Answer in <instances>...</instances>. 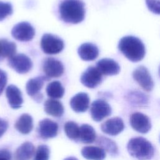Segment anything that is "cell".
<instances>
[{"mask_svg":"<svg viewBox=\"0 0 160 160\" xmlns=\"http://www.w3.org/2000/svg\"><path fill=\"white\" fill-rule=\"evenodd\" d=\"M90 99L88 94L79 92L74 95L70 100L71 109L76 112H84L89 106Z\"/></svg>","mask_w":160,"mask_h":160,"instance_id":"16","label":"cell"},{"mask_svg":"<svg viewBox=\"0 0 160 160\" xmlns=\"http://www.w3.org/2000/svg\"><path fill=\"white\" fill-rule=\"evenodd\" d=\"M64 132L68 138L71 140H79V127L74 121H68L64 124Z\"/></svg>","mask_w":160,"mask_h":160,"instance_id":"28","label":"cell"},{"mask_svg":"<svg viewBox=\"0 0 160 160\" xmlns=\"http://www.w3.org/2000/svg\"><path fill=\"white\" fill-rule=\"evenodd\" d=\"M58 132V125L49 119H44L39 121L38 125L39 136L43 139L54 138Z\"/></svg>","mask_w":160,"mask_h":160,"instance_id":"13","label":"cell"},{"mask_svg":"<svg viewBox=\"0 0 160 160\" xmlns=\"http://www.w3.org/2000/svg\"><path fill=\"white\" fill-rule=\"evenodd\" d=\"M126 101L133 106H146L148 104V96L139 91L134 90L128 92L126 95Z\"/></svg>","mask_w":160,"mask_h":160,"instance_id":"19","label":"cell"},{"mask_svg":"<svg viewBox=\"0 0 160 160\" xmlns=\"http://www.w3.org/2000/svg\"><path fill=\"white\" fill-rule=\"evenodd\" d=\"M44 109L48 114L56 118L61 117L64 112L62 104L59 101L54 99L46 100L44 104Z\"/></svg>","mask_w":160,"mask_h":160,"instance_id":"20","label":"cell"},{"mask_svg":"<svg viewBox=\"0 0 160 160\" xmlns=\"http://www.w3.org/2000/svg\"><path fill=\"white\" fill-rule=\"evenodd\" d=\"M8 128V122L0 118V138L4 134Z\"/></svg>","mask_w":160,"mask_h":160,"instance_id":"34","label":"cell"},{"mask_svg":"<svg viewBox=\"0 0 160 160\" xmlns=\"http://www.w3.org/2000/svg\"><path fill=\"white\" fill-rule=\"evenodd\" d=\"M78 53L81 59L83 61H90L98 58L99 49L95 44L90 42H85L79 47Z\"/></svg>","mask_w":160,"mask_h":160,"instance_id":"18","label":"cell"},{"mask_svg":"<svg viewBox=\"0 0 160 160\" xmlns=\"http://www.w3.org/2000/svg\"><path fill=\"white\" fill-rule=\"evenodd\" d=\"M15 128L23 134H29L33 128V119L29 114H22L15 123Z\"/></svg>","mask_w":160,"mask_h":160,"instance_id":"22","label":"cell"},{"mask_svg":"<svg viewBox=\"0 0 160 160\" xmlns=\"http://www.w3.org/2000/svg\"><path fill=\"white\" fill-rule=\"evenodd\" d=\"M96 68L102 75L114 76L119 74L120 66L114 60L110 58H103L96 63Z\"/></svg>","mask_w":160,"mask_h":160,"instance_id":"15","label":"cell"},{"mask_svg":"<svg viewBox=\"0 0 160 160\" xmlns=\"http://www.w3.org/2000/svg\"><path fill=\"white\" fill-rule=\"evenodd\" d=\"M64 42L59 37L51 34H44L41 39V48L47 54L59 53L64 49Z\"/></svg>","mask_w":160,"mask_h":160,"instance_id":"4","label":"cell"},{"mask_svg":"<svg viewBox=\"0 0 160 160\" xmlns=\"http://www.w3.org/2000/svg\"><path fill=\"white\" fill-rule=\"evenodd\" d=\"M12 6L11 3L0 1V21L12 14Z\"/></svg>","mask_w":160,"mask_h":160,"instance_id":"30","label":"cell"},{"mask_svg":"<svg viewBox=\"0 0 160 160\" xmlns=\"http://www.w3.org/2000/svg\"><path fill=\"white\" fill-rule=\"evenodd\" d=\"M8 65L19 74L29 72L32 66L31 59L24 54H18L8 59Z\"/></svg>","mask_w":160,"mask_h":160,"instance_id":"6","label":"cell"},{"mask_svg":"<svg viewBox=\"0 0 160 160\" xmlns=\"http://www.w3.org/2000/svg\"><path fill=\"white\" fill-rule=\"evenodd\" d=\"M129 122L133 129L142 134L147 133L151 128L149 118L146 115L139 112L132 113L130 117Z\"/></svg>","mask_w":160,"mask_h":160,"instance_id":"10","label":"cell"},{"mask_svg":"<svg viewBox=\"0 0 160 160\" xmlns=\"http://www.w3.org/2000/svg\"><path fill=\"white\" fill-rule=\"evenodd\" d=\"M46 93L51 99H60L64 96V89L59 81H54L47 86Z\"/></svg>","mask_w":160,"mask_h":160,"instance_id":"27","label":"cell"},{"mask_svg":"<svg viewBox=\"0 0 160 160\" xmlns=\"http://www.w3.org/2000/svg\"><path fill=\"white\" fill-rule=\"evenodd\" d=\"M59 12L64 22L78 24L85 17L84 3L81 0H63L59 4Z\"/></svg>","mask_w":160,"mask_h":160,"instance_id":"2","label":"cell"},{"mask_svg":"<svg viewBox=\"0 0 160 160\" xmlns=\"http://www.w3.org/2000/svg\"><path fill=\"white\" fill-rule=\"evenodd\" d=\"M129 154L138 160H149L154 155V148L152 144L142 137L131 138L127 145Z\"/></svg>","mask_w":160,"mask_h":160,"instance_id":"3","label":"cell"},{"mask_svg":"<svg viewBox=\"0 0 160 160\" xmlns=\"http://www.w3.org/2000/svg\"><path fill=\"white\" fill-rule=\"evenodd\" d=\"M11 154L8 149H0V160H11Z\"/></svg>","mask_w":160,"mask_h":160,"instance_id":"33","label":"cell"},{"mask_svg":"<svg viewBox=\"0 0 160 160\" xmlns=\"http://www.w3.org/2000/svg\"><path fill=\"white\" fill-rule=\"evenodd\" d=\"M42 69L46 76L48 78L60 77L64 72L63 64L53 58H48L44 59Z\"/></svg>","mask_w":160,"mask_h":160,"instance_id":"12","label":"cell"},{"mask_svg":"<svg viewBox=\"0 0 160 160\" xmlns=\"http://www.w3.org/2000/svg\"><path fill=\"white\" fill-rule=\"evenodd\" d=\"M35 152V148L31 142H24L16 149L14 154L16 160H29Z\"/></svg>","mask_w":160,"mask_h":160,"instance_id":"23","label":"cell"},{"mask_svg":"<svg viewBox=\"0 0 160 160\" xmlns=\"http://www.w3.org/2000/svg\"><path fill=\"white\" fill-rule=\"evenodd\" d=\"M110 105L104 100L97 99L92 102L90 108L91 118L96 122L101 121L111 114Z\"/></svg>","mask_w":160,"mask_h":160,"instance_id":"8","label":"cell"},{"mask_svg":"<svg viewBox=\"0 0 160 160\" xmlns=\"http://www.w3.org/2000/svg\"><path fill=\"white\" fill-rule=\"evenodd\" d=\"M96 139L94 129L89 124H83L79 127V140L84 144H91Z\"/></svg>","mask_w":160,"mask_h":160,"instance_id":"24","label":"cell"},{"mask_svg":"<svg viewBox=\"0 0 160 160\" xmlns=\"http://www.w3.org/2000/svg\"><path fill=\"white\" fill-rule=\"evenodd\" d=\"M11 34L14 39L19 41H31L35 35L33 26L28 22H21L16 24L11 30Z\"/></svg>","mask_w":160,"mask_h":160,"instance_id":"5","label":"cell"},{"mask_svg":"<svg viewBox=\"0 0 160 160\" xmlns=\"http://www.w3.org/2000/svg\"><path fill=\"white\" fill-rule=\"evenodd\" d=\"M118 49L128 59L134 62L141 61L146 54L144 44L133 36L122 37L118 43Z\"/></svg>","mask_w":160,"mask_h":160,"instance_id":"1","label":"cell"},{"mask_svg":"<svg viewBox=\"0 0 160 160\" xmlns=\"http://www.w3.org/2000/svg\"><path fill=\"white\" fill-rule=\"evenodd\" d=\"M16 45L14 42L6 39H0V61L8 58V59L16 54Z\"/></svg>","mask_w":160,"mask_h":160,"instance_id":"25","label":"cell"},{"mask_svg":"<svg viewBox=\"0 0 160 160\" xmlns=\"http://www.w3.org/2000/svg\"><path fill=\"white\" fill-rule=\"evenodd\" d=\"M132 78L146 91H151L154 88V82L148 69L143 66L136 68L132 72Z\"/></svg>","mask_w":160,"mask_h":160,"instance_id":"7","label":"cell"},{"mask_svg":"<svg viewBox=\"0 0 160 160\" xmlns=\"http://www.w3.org/2000/svg\"><path fill=\"white\" fill-rule=\"evenodd\" d=\"M96 143L111 156L118 154V148L114 141L104 136H99L96 140Z\"/></svg>","mask_w":160,"mask_h":160,"instance_id":"26","label":"cell"},{"mask_svg":"<svg viewBox=\"0 0 160 160\" xmlns=\"http://www.w3.org/2000/svg\"><path fill=\"white\" fill-rule=\"evenodd\" d=\"M101 129L106 134L116 136L124 130V124L121 118L114 117L104 122L101 126Z\"/></svg>","mask_w":160,"mask_h":160,"instance_id":"14","label":"cell"},{"mask_svg":"<svg viewBox=\"0 0 160 160\" xmlns=\"http://www.w3.org/2000/svg\"><path fill=\"white\" fill-rule=\"evenodd\" d=\"M8 80V76L5 71L0 69V95L2 92Z\"/></svg>","mask_w":160,"mask_h":160,"instance_id":"32","label":"cell"},{"mask_svg":"<svg viewBox=\"0 0 160 160\" xmlns=\"http://www.w3.org/2000/svg\"><path fill=\"white\" fill-rule=\"evenodd\" d=\"M81 152L88 160H104L106 156L105 151L98 146H85L82 148Z\"/></svg>","mask_w":160,"mask_h":160,"instance_id":"21","label":"cell"},{"mask_svg":"<svg viewBox=\"0 0 160 160\" xmlns=\"http://www.w3.org/2000/svg\"><path fill=\"white\" fill-rule=\"evenodd\" d=\"M6 95L9 104L12 109H18L21 107L23 99L20 89L15 85H9L6 89Z\"/></svg>","mask_w":160,"mask_h":160,"instance_id":"17","label":"cell"},{"mask_svg":"<svg viewBox=\"0 0 160 160\" xmlns=\"http://www.w3.org/2000/svg\"><path fill=\"white\" fill-rule=\"evenodd\" d=\"M146 4L151 12L160 15V0H146Z\"/></svg>","mask_w":160,"mask_h":160,"instance_id":"31","label":"cell"},{"mask_svg":"<svg viewBox=\"0 0 160 160\" xmlns=\"http://www.w3.org/2000/svg\"><path fill=\"white\" fill-rule=\"evenodd\" d=\"M50 151L48 146L45 144L39 145L35 152L33 160H49Z\"/></svg>","mask_w":160,"mask_h":160,"instance_id":"29","label":"cell"},{"mask_svg":"<svg viewBox=\"0 0 160 160\" xmlns=\"http://www.w3.org/2000/svg\"><path fill=\"white\" fill-rule=\"evenodd\" d=\"M47 76H39L30 79L26 83V89L28 94L34 100L40 101L42 98L41 90L42 88L45 81L48 80Z\"/></svg>","mask_w":160,"mask_h":160,"instance_id":"11","label":"cell"},{"mask_svg":"<svg viewBox=\"0 0 160 160\" xmlns=\"http://www.w3.org/2000/svg\"><path fill=\"white\" fill-rule=\"evenodd\" d=\"M64 160H78L77 158H76L75 157H72V156H70L68 158H65Z\"/></svg>","mask_w":160,"mask_h":160,"instance_id":"35","label":"cell"},{"mask_svg":"<svg viewBox=\"0 0 160 160\" xmlns=\"http://www.w3.org/2000/svg\"><path fill=\"white\" fill-rule=\"evenodd\" d=\"M102 80V74L96 66L88 67L81 76V82L88 88H94Z\"/></svg>","mask_w":160,"mask_h":160,"instance_id":"9","label":"cell"},{"mask_svg":"<svg viewBox=\"0 0 160 160\" xmlns=\"http://www.w3.org/2000/svg\"><path fill=\"white\" fill-rule=\"evenodd\" d=\"M159 74L160 76V66H159Z\"/></svg>","mask_w":160,"mask_h":160,"instance_id":"36","label":"cell"}]
</instances>
